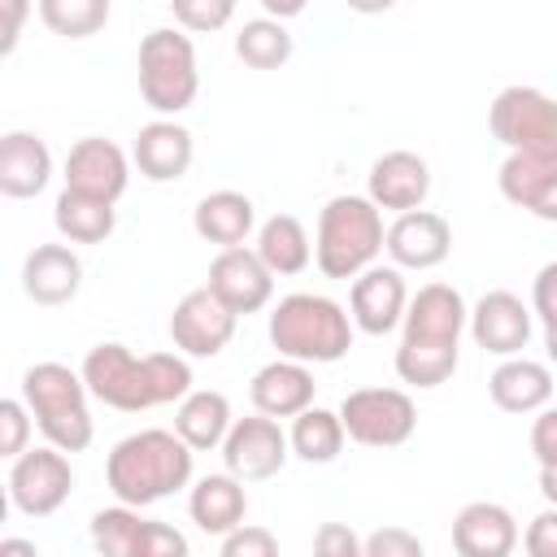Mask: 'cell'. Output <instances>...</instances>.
Returning <instances> with one entry per match:
<instances>
[{"instance_id": "obj_1", "label": "cell", "mask_w": 557, "mask_h": 557, "mask_svg": "<svg viewBox=\"0 0 557 557\" xmlns=\"http://www.w3.org/2000/svg\"><path fill=\"white\" fill-rule=\"evenodd\" d=\"M78 370H83L87 392L100 405L122 409V413H144V409H157V405H174V400H187L196 392L191 387L196 379H191V366H187L183 352H144V357H135L117 339L87 348Z\"/></svg>"}, {"instance_id": "obj_2", "label": "cell", "mask_w": 557, "mask_h": 557, "mask_svg": "<svg viewBox=\"0 0 557 557\" xmlns=\"http://www.w3.org/2000/svg\"><path fill=\"white\" fill-rule=\"evenodd\" d=\"M196 474V453L165 426H144L122 435L104 457V483L117 505L144 509L183 492Z\"/></svg>"}, {"instance_id": "obj_3", "label": "cell", "mask_w": 557, "mask_h": 557, "mask_svg": "<svg viewBox=\"0 0 557 557\" xmlns=\"http://www.w3.org/2000/svg\"><path fill=\"white\" fill-rule=\"evenodd\" d=\"M270 344L278 357L300 361V366H326L339 361L352 348V318L339 300L322 292H292L270 309Z\"/></svg>"}, {"instance_id": "obj_4", "label": "cell", "mask_w": 557, "mask_h": 557, "mask_svg": "<svg viewBox=\"0 0 557 557\" xmlns=\"http://www.w3.org/2000/svg\"><path fill=\"white\" fill-rule=\"evenodd\" d=\"M383 209L370 196H331L318 213V239H313V265L326 278H357L374 265L383 252Z\"/></svg>"}, {"instance_id": "obj_5", "label": "cell", "mask_w": 557, "mask_h": 557, "mask_svg": "<svg viewBox=\"0 0 557 557\" xmlns=\"http://www.w3.org/2000/svg\"><path fill=\"white\" fill-rule=\"evenodd\" d=\"M87 396L91 392L83 383V370H70L61 361H35L22 374V400L39 426V435L61 453H83L96 440Z\"/></svg>"}, {"instance_id": "obj_6", "label": "cell", "mask_w": 557, "mask_h": 557, "mask_svg": "<svg viewBox=\"0 0 557 557\" xmlns=\"http://www.w3.org/2000/svg\"><path fill=\"white\" fill-rule=\"evenodd\" d=\"M200 91V70H196V44L178 26H157L139 39V96L152 113L174 117L191 109Z\"/></svg>"}, {"instance_id": "obj_7", "label": "cell", "mask_w": 557, "mask_h": 557, "mask_svg": "<svg viewBox=\"0 0 557 557\" xmlns=\"http://www.w3.org/2000/svg\"><path fill=\"white\" fill-rule=\"evenodd\" d=\"M487 131L509 152L557 161V96L513 83V87L496 91V100L487 109Z\"/></svg>"}, {"instance_id": "obj_8", "label": "cell", "mask_w": 557, "mask_h": 557, "mask_svg": "<svg viewBox=\"0 0 557 557\" xmlns=\"http://www.w3.org/2000/svg\"><path fill=\"white\" fill-rule=\"evenodd\" d=\"M339 422L352 444L400 448L418 431V405L400 387H357L339 400Z\"/></svg>"}, {"instance_id": "obj_9", "label": "cell", "mask_w": 557, "mask_h": 557, "mask_svg": "<svg viewBox=\"0 0 557 557\" xmlns=\"http://www.w3.org/2000/svg\"><path fill=\"white\" fill-rule=\"evenodd\" d=\"M74 492V466L61 448H26L9 466V500L26 518H52Z\"/></svg>"}, {"instance_id": "obj_10", "label": "cell", "mask_w": 557, "mask_h": 557, "mask_svg": "<svg viewBox=\"0 0 557 557\" xmlns=\"http://www.w3.org/2000/svg\"><path fill=\"white\" fill-rule=\"evenodd\" d=\"M292 457V440L287 431L265 418V413H252V418H235L226 444H222V461H226V474H235L239 483H261V479H274Z\"/></svg>"}, {"instance_id": "obj_11", "label": "cell", "mask_w": 557, "mask_h": 557, "mask_svg": "<svg viewBox=\"0 0 557 557\" xmlns=\"http://www.w3.org/2000/svg\"><path fill=\"white\" fill-rule=\"evenodd\" d=\"M239 313H231L209 287H191L170 313V339L183 357H218L235 339Z\"/></svg>"}, {"instance_id": "obj_12", "label": "cell", "mask_w": 557, "mask_h": 557, "mask_svg": "<svg viewBox=\"0 0 557 557\" xmlns=\"http://www.w3.org/2000/svg\"><path fill=\"white\" fill-rule=\"evenodd\" d=\"M61 178H65V191H78V196L117 205L122 191L131 187V157L113 139L87 135V139H78L65 152V174Z\"/></svg>"}, {"instance_id": "obj_13", "label": "cell", "mask_w": 557, "mask_h": 557, "mask_svg": "<svg viewBox=\"0 0 557 557\" xmlns=\"http://www.w3.org/2000/svg\"><path fill=\"white\" fill-rule=\"evenodd\" d=\"M470 326V305L453 283H426L409 296L405 322H400V339L413 344H448L461 348V331Z\"/></svg>"}, {"instance_id": "obj_14", "label": "cell", "mask_w": 557, "mask_h": 557, "mask_svg": "<svg viewBox=\"0 0 557 557\" xmlns=\"http://www.w3.org/2000/svg\"><path fill=\"white\" fill-rule=\"evenodd\" d=\"M205 287L231 309V313H257L270 305L274 296V274L265 270V261L252 248H226L209 261V278Z\"/></svg>"}, {"instance_id": "obj_15", "label": "cell", "mask_w": 557, "mask_h": 557, "mask_svg": "<svg viewBox=\"0 0 557 557\" xmlns=\"http://www.w3.org/2000/svg\"><path fill=\"white\" fill-rule=\"evenodd\" d=\"M405 309H409V287H405V274L396 265H370L366 274L352 278L348 318L357 331L387 335L405 322Z\"/></svg>"}, {"instance_id": "obj_16", "label": "cell", "mask_w": 557, "mask_h": 557, "mask_svg": "<svg viewBox=\"0 0 557 557\" xmlns=\"http://www.w3.org/2000/svg\"><path fill=\"white\" fill-rule=\"evenodd\" d=\"M466 331L492 357H522V348L531 339V305H522V296H513L505 287L483 292L470 309Z\"/></svg>"}, {"instance_id": "obj_17", "label": "cell", "mask_w": 557, "mask_h": 557, "mask_svg": "<svg viewBox=\"0 0 557 557\" xmlns=\"http://www.w3.org/2000/svg\"><path fill=\"white\" fill-rule=\"evenodd\" d=\"M366 196H370L379 209H392L396 218L422 209L426 196H431V165H426V157H418V152H409V148L383 152V157L370 165V174H366Z\"/></svg>"}, {"instance_id": "obj_18", "label": "cell", "mask_w": 557, "mask_h": 557, "mask_svg": "<svg viewBox=\"0 0 557 557\" xmlns=\"http://www.w3.org/2000/svg\"><path fill=\"white\" fill-rule=\"evenodd\" d=\"M383 248L396 270H435L453 252V226H448V218H440L431 209H413L387 226Z\"/></svg>"}, {"instance_id": "obj_19", "label": "cell", "mask_w": 557, "mask_h": 557, "mask_svg": "<svg viewBox=\"0 0 557 557\" xmlns=\"http://www.w3.org/2000/svg\"><path fill=\"white\" fill-rule=\"evenodd\" d=\"M191 157H196V139L174 117H152L148 126H139L131 144V161L148 183H178L191 170Z\"/></svg>"}, {"instance_id": "obj_20", "label": "cell", "mask_w": 557, "mask_h": 557, "mask_svg": "<svg viewBox=\"0 0 557 557\" xmlns=\"http://www.w3.org/2000/svg\"><path fill=\"white\" fill-rule=\"evenodd\" d=\"M83 287V261L70 244H35L22 261V292L44 305V309H61L78 296Z\"/></svg>"}, {"instance_id": "obj_21", "label": "cell", "mask_w": 557, "mask_h": 557, "mask_svg": "<svg viewBox=\"0 0 557 557\" xmlns=\"http://www.w3.org/2000/svg\"><path fill=\"white\" fill-rule=\"evenodd\" d=\"M313 370L300 366V361H287V357H274L265 361L252 383H248V396H252V409L265 413V418H300L305 409H313Z\"/></svg>"}, {"instance_id": "obj_22", "label": "cell", "mask_w": 557, "mask_h": 557, "mask_svg": "<svg viewBox=\"0 0 557 557\" xmlns=\"http://www.w3.org/2000/svg\"><path fill=\"white\" fill-rule=\"evenodd\" d=\"M453 548L457 557H513L518 522L496 500H470L453 518Z\"/></svg>"}, {"instance_id": "obj_23", "label": "cell", "mask_w": 557, "mask_h": 557, "mask_svg": "<svg viewBox=\"0 0 557 557\" xmlns=\"http://www.w3.org/2000/svg\"><path fill=\"white\" fill-rule=\"evenodd\" d=\"M496 187L509 205L527 209L540 222H557V161L509 152L496 170Z\"/></svg>"}, {"instance_id": "obj_24", "label": "cell", "mask_w": 557, "mask_h": 557, "mask_svg": "<svg viewBox=\"0 0 557 557\" xmlns=\"http://www.w3.org/2000/svg\"><path fill=\"white\" fill-rule=\"evenodd\" d=\"M52 178V152L35 131L0 135V191L9 200H30Z\"/></svg>"}, {"instance_id": "obj_25", "label": "cell", "mask_w": 557, "mask_h": 557, "mask_svg": "<svg viewBox=\"0 0 557 557\" xmlns=\"http://www.w3.org/2000/svg\"><path fill=\"white\" fill-rule=\"evenodd\" d=\"M191 226H196V235L205 244H218L222 252L226 248H244V239L257 226V205L244 191H235V187H218V191L196 200Z\"/></svg>"}, {"instance_id": "obj_26", "label": "cell", "mask_w": 557, "mask_h": 557, "mask_svg": "<svg viewBox=\"0 0 557 557\" xmlns=\"http://www.w3.org/2000/svg\"><path fill=\"white\" fill-rule=\"evenodd\" d=\"M487 396L505 413H540L553 400V370L531 357H505L487 379Z\"/></svg>"}, {"instance_id": "obj_27", "label": "cell", "mask_w": 557, "mask_h": 557, "mask_svg": "<svg viewBox=\"0 0 557 557\" xmlns=\"http://www.w3.org/2000/svg\"><path fill=\"white\" fill-rule=\"evenodd\" d=\"M187 513L191 522L205 531V535H231L244 527V513H248V492L235 474H205L191 483L187 492Z\"/></svg>"}, {"instance_id": "obj_28", "label": "cell", "mask_w": 557, "mask_h": 557, "mask_svg": "<svg viewBox=\"0 0 557 557\" xmlns=\"http://www.w3.org/2000/svg\"><path fill=\"white\" fill-rule=\"evenodd\" d=\"M235 426V413H231V400L226 392L218 387H196L187 400H178L174 409V435L191 448V453H209V448H222L226 435Z\"/></svg>"}, {"instance_id": "obj_29", "label": "cell", "mask_w": 557, "mask_h": 557, "mask_svg": "<svg viewBox=\"0 0 557 557\" xmlns=\"http://www.w3.org/2000/svg\"><path fill=\"white\" fill-rule=\"evenodd\" d=\"M252 252L265 261V270H270L274 278H292V274L309 270V261H313L309 231H305V222H300L296 213H274V218H265V222L257 226Z\"/></svg>"}, {"instance_id": "obj_30", "label": "cell", "mask_w": 557, "mask_h": 557, "mask_svg": "<svg viewBox=\"0 0 557 557\" xmlns=\"http://www.w3.org/2000/svg\"><path fill=\"white\" fill-rule=\"evenodd\" d=\"M52 222H57L61 239H70V244H104L117 226V209L61 187V196L52 205Z\"/></svg>"}, {"instance_id": "obj_31", "label": "cell", "mask_w": 557, "mask_h": 557, "mask_svg": "<svg viewBox=\"0 0 557 557\" xmlns=\"http://www.w3.org/2000/svg\"><path fill=\"white\" fill-rule=\"evenodd\" d=\"M287 440H292V457H300V461H309V466H326V461L339 457L348 431H344V422H339V409L313 405V409H305L300 418H292Z\"/></svg>"}, {"instance_id": "obj_32", "label": "cell", "mask_w": 557, "mask_h": 557, "mask_svg": "<svg viewBox=\"0 0 557 557\" xmlns=\"http://www.w3.org/2000/svg\"><path fill=\"white\" fill-rule=\"evenodd\" d=\"M292 48L296 44H292L287 26L274 22V17H248L239 26V35H235V57L244 65H252V70H278V65H287L292 61Z\"/></svg>"}, {"instance_id": "obj_33", "label": "cell", "mask_w": 557, "mask_h": 557, "mask_svg": "<svg viewBox=\"0 0 557 557\" xmlns=\"http://www.w3.org/2000/svg\"><path fill=\"white\" fill-rule=\"evenodd\" d=\"M457 361H461V348H448V344L400 339V348H396V374L409 387H440V383H448L457 374Z\"/></svg>"}, {"instance_id": "obj_34", "label": "cell", "mask_w": 557, "mask_h": 557, "mask_svg": "<svg viewBox=\"0 0 557 557\" xmlns=\"http://www.w3.org/2000/svg\"><path fill=\"white\" fill-rule=\"evenodd\" d=\"M39 17L52 35L87 39L109 22V0H39Z\"/></svg>"}, {"instance_id": "obj_35", "label": "cell", "mask_w": 557, "mask_h": 557, "mask_svg": "<svg viewBox=\"0 0 557 557\" xmlns=\"http://www.w3.org/2000/svg\"><path fill=\"white\" fill-rule=\"evenodd\" d=\"M139 527H144V513L131 509V505H109V509H96L91 513V544L100 557H131L135 553V540H139Z\"/></svg>"}, {"instance_id": "obj_36", "label": "cell", "mask_w": 557, "mask_h": 557, "mask_svg": "<svg viewBox=\"0 0 557 557\" xmlns=\"http://www.w3.org/2000/svg\"><path fill=\"white\" fill-rule=\"evenodd\" d=\"M131 557H191V544H187V535L178 527H170L161 518H144Z\"/></svg>"}, {"instance_id": "obj_37", "label": "cell", "mask_w": 557, "mask_h": 557, "mask_svg": "<svg viewBox=\"0 0 557 557\" xmlns=\"http://www.w3.org/2000/svg\"><path fill=\"white\" fill-rule=\"evenodd\" d=\"M170 13H174V22H178L183 30L205 35V30L226 26V22L235 17V4H231V0H174Z\"/></svg>"}, {"instance_id": "obj_38", "label": "cell", "mask_w": 557, "mask_h": 557, "mask_svg": "<svg viewBox=\"0 0 557 557\" xmlns=\"http://www.w3.org/2000/svg\"><path fill=\"white\" fill-rule=\"evenodd\" d=\"M30 426H35V418H30V409H26V400H17V396H9V400H0V457H9V461H17V457L26 453V440H30Z\"/></svg>"}, {"instance_id": "obj_39", "label": "cell", "mask_w": 557, "mask_h": 557, "mask_svg": "<svg viewBox=\"0 0 557 557\" xmlns=\"http://www.w3.org/2000/svg\"><path fill=\"white\" fill-rule=\"evenodd\" d=\"M218 557H278V535L270 527H257V522H244L239 531L222 535V548Z\"/></svg>"}, {"instance_id": "obj_40", "label": "cell", "mask_w": 557, "mask_h": 557, "mask_svg": "<svg viewBox=\"0 0 557 557\" xmlns=\"http://www.w3.org/2000/svg\"><path fill=\"white\" fill-rule=\"evenodd\" d=\"M313 557H366V540L348 522H322L313 531Z\"/></svg>"}, {"instance_id": "obj_41", "label": "cell", "mask_w": 557, "mask_h": 557, "mask_svg": "<svg viewBox=\"0 0 557 557\" xmlns=\"http://www.w3.org/2000/svg\"><path fill=\"white\" fill-rule=\"evenodd\" d=\"M366 557H426V548L409 527H379L366 535Z\"/></svg>"}, {"instance_id": "obj_42", "label": "cell", "mask_w": 557, "mask_h": 557, "mask_svg": "<svg viewBox=\"0 0 557 557\" xmlns=\"http://www.w3.org/2000/svg\"><path fill=\"white\" fill-rule=\"evenodd\" d=\"M522 548H527V557H557V509H553V505L540 509V513L527 522Z\"/></svg>"}, {"instance_id": "obj_43", "label": "cell", "mask_w": 557, "mask_h": 557, "mask_svg": "<svg viewBox=\"0 0 557 557\" xmlns=\"http://www.w3.org/2000/svg\"><path fill=\"white\" fill-rule=\"evenodd\" d=\"M531 313L544 322V331L557 326V261L540 265V274H535V283H531Z\"/></svg>"}, {"instance_id": "obj_44", "label": "cell", "mask_w": 557, "mask_h": 557, "mask_svg": "<svg viewBox=\"0 0 557 557\" xmlns=\"http://www.w3.org/2000/svg\"><path fill=\"white\" fill-rule=\"evenodd\" d=\"M531 453L540 466H557V405L540 409L531 422Z\"/></svg>"}, {"instance_id": "obj_45", "label": "cell", "mask_w": 557, "mask_h": 557, "mask_svg": "<svg viewBox=\"0 0 557 557\" xmlns=\"http://www.w3.org/2000/svg\"><path fill=\"white\" fill-rule=\"evenodd\" d=\"M26 13H30L26 0H0V17H4V44H0V52H4V57H9L13 44H17V30H22Z\"/></svg>"}, {"instance_id": "obj_46", "label": "cell", "mask_w": 557, "mask_h": 557, "mask_svg": "<svg viewBox=\"0 0 557 557\" xmlns=\"http://www.w3.org/2000/svg\"><path fill=\"white\" fill-rule=\"evenodd\" d=\"M0 557H39V548L22 535H9V540H0Z\"/></svg>"}, {"instance_id": "obj_47", "label": "cell", "mask_w": 557, "mask_h": 557, "mask_svg": "<svg viewBox=\"0 0 557 557\" xmlns=\"http://www.w3.org/2000/svg\"><path fill=\"white\" fill-rule=\"evenodd\" d=\"M261 9H265V17H274V22H278V17H296V13H305L300 0H283V4H278V0H261Z\"/></svg>"}, {"instance_id": "obj_48", "label": "cell", "mask_w": 557, "mask_h": 557, "mask_svg": "<svg viewBox=\"0 0 557 557\" xmlns=\"http://www.w3.org/2000/svg\"><path fill=\"white\" fill-rule=\"evenodd\" d=\"M540 496L557 509V466H540Z\"/></svg>"}, {"instance_id": "obj_49", "label": "cell", "mask_w": 557, "mask_h": 557, "mask_svg": "<svg viewBox=\"0 0 557 557\" xmlns=\"http://www.w3.org/2000/svg\"><path fill=\"white\" fill-rule=\"evenodd\" d=\"M544 352H548V361L557 366V326H548V331H544Z\"/></svg>"}]
</instances>
